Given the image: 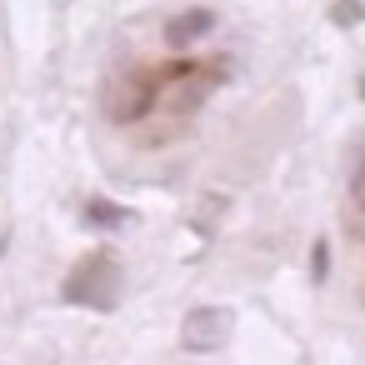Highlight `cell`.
Returning a JSON list of instances; mask_svg holds the SVG:
<instances>
[{"instance_id": "cell-4", "label": "cell", "mask_w": 365, "mask_h": 365, "mask_svg": "<svg viewBox=\"0 0 365 365\" xmlns=\"http://www.w3.org/2000/svg\"><path fill=\"white\" fill-rule=\"evenodd\" d=\"M86 220L91 225H125V210L120 205H106V200H91L86 205Z\"/></svg>"}, {"instance_id": "cell-1", "label": "cell", "mask_w": 365, "mask_h": 365, "mask_svg": "<svg viewBox=\"0 0 365 365\" xmlns=\"http://www.w3.org/2000/svg\"><path fill=\"white\" fill-rule=\"evenodd\" d=\"M71 305H86V310H115L120 300V270H115V255L110 250H96L91 260H81L71 275H66V290H61Z\"/></svg>"}, {"instance_id": "cell-5", "label": "cell", "mask_w": 365, "mask_h": 365, "mask_svg": "<svg viewBox=\"0 0 365 365\" xmlns=\"http://www.w3.org/2000/svg\"><path fill=\"white\" fill-rule=\"evenodd\" d=\"M310 265H315L310 275H315V280H325V265H330V250H325V240H315V250H310Z\"/></svg>"}, {"instance_id": "cell-2", "label": "cell", "mask_w": 365, "mask_h": 365, "mask_svg": "<svg viewBox=\"0 0 365 365\" xmlns=\"http://www.w3.org/2000/svg\"><path fill=\"white\" fill-rule=\"evenodd\" d=\"M230 340V310H220V305H200V310H190L185 315V330H180V345L190 350V355H205V350H220Z\"/></svg>"}, {"instance_id": "cell-6", "label": "cell", "mask_w": 365, "mask_h": 365, "mask_svg": "<svg viewBox=\"0 0 365 365\" xmlns=\"http://www.w3.org/2000/svg\"><path fill=\"white\" fill-rule=\"evenodd\" d=\"M360 96H365V76H360Z\"/></svg>"}, {"instance_id": "cell-3", "label": "cell", "mask_w": 365, "mask_h": 365, "mask_svg": "<svg viewBox=\"0 0 365 365\" xmlns=\"http://www.w3.org/2000/svg\"><path fill=\"white\" fill-rule=\"evenodd\" d=\"M210 26H215V16H210L205 6H195V11H180V16L165 26V46H170V51H185V46H195V41H200Z\"/></svg>"}]
</instances>
